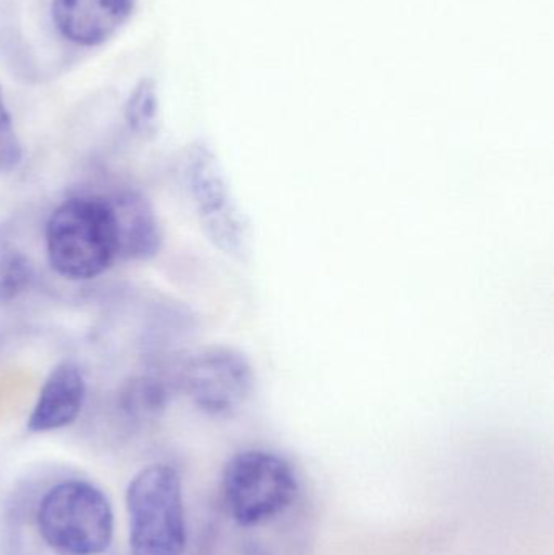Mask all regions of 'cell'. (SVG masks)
<instances>
[{
	"instance_id": "6da1fadb",
	"label": "cell",
	"mask_w": 554,
	"mask_h": 555,
	"mask_svg": "<svg viewBox=\"0 0 554 555\" xmlns=\"http://www.w3.org/2000/svg\"><path fill=\"white\" fill-rule=\"evenodd\" d=\"M52 270L74 281L103 275L117 260V234L106 197L81 195L59 205L46 224Z\"/></svg>"
},
{
	"instance_id": "7a4b0ae2",
	"label": "cell",
	"mask_w": 554,
	"mask_h": 555,
	"mask_svg": "<svg viewBox=\"0 0 554 555\" xmlns=\"http://www.w3.org/2000/svg\"><path fill=\"white\" fill-rule=\"evenodd\" d=\"M36 527L42 541L59 555H101L113 543V505L98 486L68 479L42 495Z\"/></svg>"
},
{
	"instance_id": "3957f363",
	"label": "cell",
	"mask_w": 554,
	"mask_h": 555,
	"mask_svg": "<svg viewBox=\"0 0 554 555\" xmlns=\"http://www.w3.org/2000/svg\"><path fill=\"white\" fill-rule=\"evenodd\" d=\"M130 555H184V494L178 469L165 463L140 469L126 491Z\"/></svg>"
},
{
	"instance_id": "277c9868",
	"label": "cell",
	"mask_w": 554,
	"mask_h": 555,
	"mask_svg": "<svg viewBox=\"0 0 554 555\" xmlns=\"http://www.w3.org/2000/svg\"><path fill=\"white\" fill-rule=\"evenodd\" d=\"M221 492L234 524L243 528L262 527L295 505L299 495L298 473L279 453L243 450L228 460Z\"/></svg>"
},
{
	"instance_id": "5b68a950",
	"label": "cell",
	"mask_w": 554,
	"mask_h": 555,
	"mask_svg": "<svg viewBox=\"0 0 554 555\" xmlns=\"http://www.w3.org/2000/svg\"><path fill=\"white\" fill-rule=\"evenodd\" d=\"M178 385L202 413L230 417L253 397L256 375L243 352L228 346H210L185 359Z\"/></svg>"
},
{
	"instance_id": "8992f818",
	"label": "cell",
	"mask_w": 554,
	"mask_h": 555,
	"mask_svg": "<svg viewBox=\"0 0 554 555\" xmlns=\"http://www.w3.org/2000/svg\"><path fill=\"white\" fill-rule=\"evenodd\" d=\"M184 182L208 240L230 256L246 253L247 231L223 169L207 146H194L184 162Z\"/></svg>"
},
{
	"instance_id": "52a82bcc",
	"label": "cell",
	"mask_w": 554,
	"mask_h": 555,
	"mask_svg": "<svg viewBox=\"0 0 554 555\" xmlns=\"http://www.w3.org/2000/svg\"><path fill=\"white\" fill-rule=\"evenodd\" d=\"M133 0H52V22L62 38L81 48L104 44L127 22Z\"/></svg>"
},
{
	"instance_id": "ba28073f",
	"label": "cell",
	"mask_w": 554,
	"mask_h": 555,
	"mask_svg": "<svg viewBox=\"0 0 554 555\" xmlns=\"http://www.w3.org/2000/svg\"><path fill=\"white\" fill-rule=\"evenodd\" d=\"M85 398L87 382L83 372L75 362H61L42 384L26 427L35 434L65 429L80 416Z\"/></svg>"
},
{
	"instance_id": "9c48e42d",
	"label": "cell",
	"mask_w": 554,
	"mask_h": 555,
	"mask_svg": "<svg viewBox=\"0 0 554 555\" xmlns=\"http://www.w3.org/2000/svg\"><path fill=\"white\" fill-rule=\"evenodd\" d=\"M117 234V259L149 260L162 249L163 233L152 204L136 191L106 197Z\"/></svg>"
},
{
	"instance_id": "30bf717a",
	"label": "cell",
	"mask_w": 554,
	"mask_h": 555,
	"mask_svg": "<svg viewBox=\"0 0 554 555\" xmlns=\"http://www.w3.org/2000/svg\"><path fill=\"white\" fill-rule=\"evenodd\" d=\"M169 398V387L162 378L142 375L126 385L120 395V406L130 417L153 420L166 410Z\"/></svg>"
},
{
	"instance_id": "8fae6325",
	"label": "cell",
	"mask_w": 554,
	"mask_h": 555,
	"mask_svg": "<svg viewBox=\"0 0 554 555\" xmlns=\"http://www.w3.org/2000/svg\"><path fill=\"white\" fill-rule=\"evenodd\" d=\"M127 126L139 135H152L158 117L156 87L150 78H143L129 94L124 107Z\"/></svg>"
},
{
	"instance_id": "7c38bea8",
	"label": "cell",
	"mask_w": 554,
	"mask_h": 555,
	"mask_svg": "<svg viewBox=\"0 0 554 555\" xmlns=\"http://www.w3.org/2000/svg\"><path fill=\"white\" fill-rule=\"evenodd\" d=\"M33 278L31 266L18 253L0 257V302H10L25 293Z\"/></svg>"
},
{
	"instance_id": "4fadbf2b",
	"label": "cell",
	"mask_w": 554,
	"mask_h": 555,
	"mask_svg": "<svg viewBox=\"0 0 554 555\" xmlns=\"http://www.w3.org/2000/svg\"><path fill=\"white\" fill-rule=\"evenodd\" d=\"M23 146L0 90V172H12L22 165Z\"/></svg>"
}]
</instances>
